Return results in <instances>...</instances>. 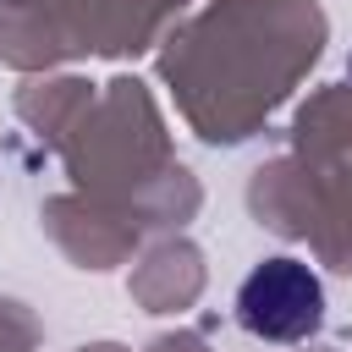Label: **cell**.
Wrapping results in <instances>:
<instances>
[{"instance_id":"cell-1","label":"cell","mask_w":352,"mask_h":352,"mask_svg":"<svg viewBox=\"0 0 352 352\" xmlns=\"http://www.w3.org/2000/svg\"><path fill=\"white\" fill-rule=\"evenodd\" d=\"M236 319L258 341H302L324 319V286L297 258H264L236 286Z\"/></svg>"}]
</instances>
